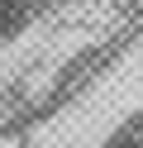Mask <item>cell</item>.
<instances>
[{"label":"cell","mask_w":143,"mask_h":148,"mask_svg":"<svg viewBox=\"0 0 143 148\" xmlns=\"http://www.w3.org/2000/svg\"><path fill=\"white\" fill-rule=\"evenodd\" d=\"M105 148H143V115L124 119V124L110 134V143H105Z\"/></svg>","instance_id":"obj_1"}]
</instances>
